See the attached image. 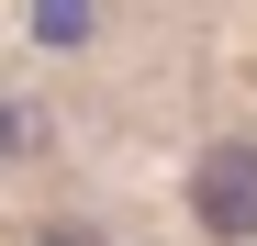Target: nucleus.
<instances>
[{
	"mask_svg": "<svg viewBox=\"0 0 257 246\" xmlns=\"http://www.w3.org/2000/svg\"><path fill=\"white\" fill-rule=\"evenodd\" d=\"M190 213H201L212 235H257V146H212V157H201Z\"/></svg>",
	"mask_w": 257,
	"mask_h": 246,
	"instance_id": "1",
	"label": "nucleus"
},
{
	"mask_svg": "<svg viewBox=\"0 0 257 246\" xmlns=\"http://www.w3.org/2000/svg\"><path fill=\"white\" fill-rule=\"evenodd\" d=\"M34 34L45 45H90V0H34Z\"/></svg>",
	"mask_w": 257,
	"mask_h": 246,
	"instance_id": "2",
	"label": "nucleus"
},
{
	"mask_svg": "<svg viewBox=\"0 0 257 246\" xmlns=\"http://www.w3.org/2000/svg\"><path fill=\"white\" fill-rule=\"evenodd\" d=\"M34 146V101H12V90H0V157H23Z\"/></svg>",
	"mask_w": 257,
	"mask_h": 246,
	"instance_id": "3",
	"label": "nucleus"
},
{
	"mask_svg": "<svg viewBox=\"0 0 257 246\" xmlns=\"http://www.w3.org/2000/svg\"><path fill=\"white\" fill-rule=\"evenodd\" d=\"M34 246H101L90 224H45V235H34Z\"/></svg>",
	"mask_w": 257,
	"mask_h": 246,
	"instance_id": "4",
	"label": "nucleus"
}]
</instances>
